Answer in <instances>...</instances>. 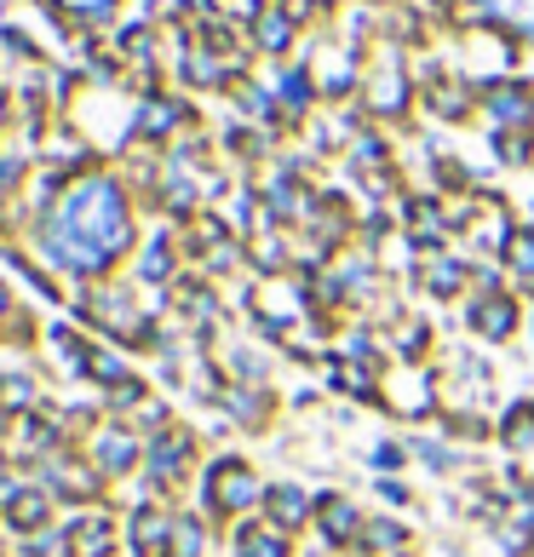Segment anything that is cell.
<instances>
[{"mask_svg":"<svg viewBox=\"0 0 534 557\" xmlns=\"http://www.w3.org/2000/svg\"><path fill=\"white\" fill-rule=\"evenodd\" d=\"M127 242V213H121V196L110 184H87V190L70 196L64 213V236H58V253L70 264H98L104 253Z\"/></svg>","mask_w":534,"mask_h":557,"instance_id":"obj_1","label":"cell"},{"mask_svg":"<svg viewBox=\"0 0 534 557\" xmlns=\"http://www.w3.org/2000/svg\"><path fill=\"white\" fill-rule=\"evenodd\" d=\"M213 483H219V494H224V506H248V500H253V483L241 478L236 466H219V478H213Z\"/></svg>","mask_w":534,"mask_h":557,"instance_id":"obj_2","label":"cell"},{"mask_svg":"<svg viewBox=\"0 0 534 557\" xmlns=\"http://www.w3.org/2000/svg\"><path fill=\"white\" fill-rule=\"evenodd\" d=\"M299 511H305V506H299V494H294V488H282V494H276V518H299Z\"/></svg>","mask_w":534,"mask_h":557,"instance_id":"obj_3","label":"cell"},{"mask_svg":"<svg viewBox=\"0 0 534 557\" xmlns=\"http://www.w3.org/2000/svg\"><path fill=\"white\" fill-rule=\"evenodd\" d=\"M241 546H248V557H282L276 541H241Z\"/></svg>","mask_w":534,"mask_h":557,"instance_id":"obj_4","label":"cell"},{"mask_svg":"<svg viewBox=\"0 0 534 557\" xmlns=\"http://www.w3.org/2000/svg\"><path fill=\"white\" fill-rule=\"evenodd\" d=\"M0 311H7V294H0Z\"/></svg>","mask_w":534,"mask_h":557,"instance_id":"obj_5","label":"cell"}]
</instances>
